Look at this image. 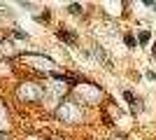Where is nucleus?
<instances>
[{"label": "nucleus", "instance_id": "20e7f679", "mask_svg": "<svg viewBox=\"0 0 156 140\" xmlns=\"http://www.w3.org/2000/svg\"><path fill=\"white\" fill-rule=\"evenodd\" d=\"M140 42H142V45H147V42H149V33H147V31H142V33H140Z\"/></svg>", "mask_w": 156, "mask_h": 140}, {"label": "nucleus", "instance_id": "1a4fd4ad", "mask_svg": "<svg viewBox=\"0 0 156 140\" xmlns=\"http://www.w3.org/2000/svg\"><path fill=\"white\" fill-rule=\"evenodd\" d=\"M154 56H156V45H154Z\"/></svg>", "mask_w": 156, "mask_h": 140}, {"label": "nucleus", "instance_id": "f257e3e1", "mask_svg": "<svg viewBox=\"0 0 156 140\" xmlns=\"http://www.w3.org/2000/svg\"><path fill=\"white\" fill-rule=\"evenodd\" d=\"M58 38L63 42H68V45H77V35L72 33V31H65V28H61L58 31Z\"/></svg>", "mask_w": 156, "mask_h": 140}, {"label": "nucleus", "instance_id": "6e6552de", "mask_svg": "<svg viewBox=\"0 0 156 140\" xmlns=\"http://www.w3.org/2000/svg\"><path fill=\"white\" fill-rule=\"evenodd\" d=\"M144 5H147V7H154V9H156V2H151V0H147Z\"/></svg>", "mask_w": 156, "mask_h": 140}, {"label": "nucleus", "instance_id": "39448f33", "mask_svg": "<svg viewBox=\"0 0 156 140\" xmlns=\"http://www.w3.org/2000/svg\"><path fill=\"white\" fill-rule=\"evenodd\" d=\"M35 21H40V23H42V21H49V12H44V14H37V16H35Z\"/></svg>", "mask_w": 156, "mask_h": 140}, {"label": "nucleus", "instance_id": "7ed1b4c3", "mask_svg": "<svg viewBox=\"0 0 156 140\" xmlns=\"http://www.w3.org/2000/svg\"><path fill=\"white\" fill-rule=\"evenodd\" d=\"M124 42H126V47H135V38H133V35H126Z\"/></svg>", "mask_w": 156, "mask_h": 140}, {"label": "nucleus", "instance_id": "423d86ee", "mask_svg": "<svg viewBox=\"0 0 156 140\" xmlns=\"http://www.w3.org/2000/svg\"><path fill=\"white\" fill-rule=\"evenodd\" d=\"M124 98L128 100V103H135V96H133L130 91H124Z\"/></svg>", "mask_w": 156, "mask_h": 140}, {"label": "nucleus", "instance_id": "f03ea898", "mask_svg": "<svg viewBox=\"0 0 156 140\" xmlns=\"http://www.w3.org/2000/svg\"><path fill=\"white\" fill-rule=\"evenodd\" d=\"M68 9H70V12H72V14H82V7H79V5H77V2H72V5H70V7H68Z\"/></svg>", "mask_w": 156, "mask_h": 140}, {"label": "nucleus", "instance_id": "0eeeda50", "mask_svg": "<svg viewBox=\"0 0 156 140\" xmlns=\"http://www.w3.org/2000/svg\"><path fill=\"white\" fill-rule=\"evenodd\" d=\"M16 38H19V40H26L28 35H26V33H23V31H16Z\"/></svg>", "mask_w": 156, "mask_h": 140}]
</instances>
